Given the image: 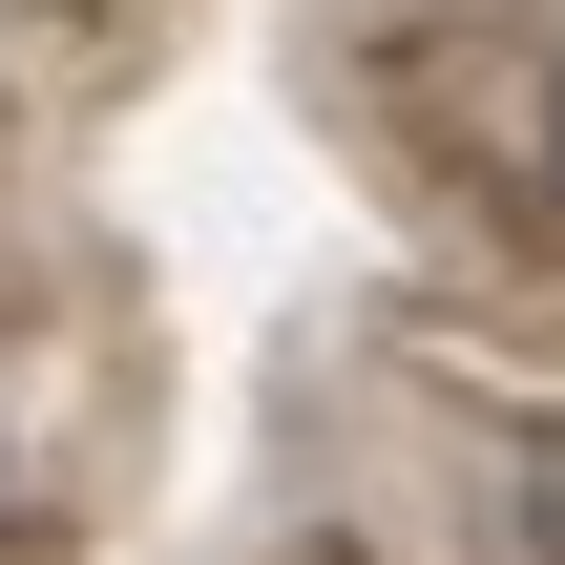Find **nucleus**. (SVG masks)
I'll return each instance as SVG.
<instances>
[{
    "label": "nucleus",
    "instance_id": "f257e3e1",
    "mask_svg": "<svg viewBox=\"0 0 565 565\" xmlns=\"http://www.w3.org/2000/svg\"><path fill=\"white\" fill-rule=\"evenodd\" d=\"M545 147H565V63H545Z\"/></svg>",
    "mask_w": 565,
    "mask_h": 565
}]
</instances>
